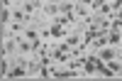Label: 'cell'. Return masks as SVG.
Wrapping results in <instances>:
<instances>
[{"instance_id":"obj_1","label":"cell","mask_w":122,"mask_h":81,"mask_svg":"<svg viewBox=\"0 0 122 81\" xmlns=\"http://www.w3.org/2000/svg\"><path fill=\"white\" fill-rule=\"evenodd\" d=\"M120 52H122V39H120Z\"/></svg>"}]
</instances>
